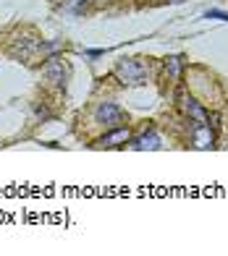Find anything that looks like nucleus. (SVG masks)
Here are the masks:
<instances>
[{
    "mask_svg": "<svg viewBox=\"0 0 228 256\" xmlns=\"http://www.w3.org/2000/svg\"><path fill=\"white\" fill-rule=\"evenodd\" d=\"M116 76L129 86H139L147 84V76H150V66H147L142 58H126L116 66Z\"/></svg>",
    "mask_w": 228,
    "mask_h": 256,
    "instance_id": "1",
    "label": "nucleus"
},
{
    "mask_svg": "<svg viewBox=\"0 0 228 256\" xmlns=\"http://www.w3.org/2000/svg\"><path fill=\"white\" fill-rule=\"evenodd\" d=\"M95 118H97V123H102L105 128H118V126L126 123V115H123V110L118 108L116 102H100Z\"/></svg>",
    "mask_w": 228,
    "mask_h": 256,
    "instance_id": "2",
    "label": "nucleus"
},
{
    "mask_svg": "<svg viewBox=\"0 0 228 256\" xmlns=\"http://www.w3.org/2000/svg\"><path fill=\"white\" fill-rule=\"evenodd\" d=\"M191 144L197 149H210L215 144V134L210 131V123H194V131H191Z\"/></svg>",
    "mask_w": 228,
    "mask_h": 256,
    "instance_id": "3",
    "label": "nucleus"
},
{
    "mask_svg": "<svg viewBox=\"0 0 228 256\" xmlns=\"http://www.w3.org/2000/svg\"><path fill=\"white\" fill-rule=\"evenodd\" d=\"M131 142V134H129V128H123V126H118L113 134H108V136H102V138H97V144L95 146H118V144H129Z\"/></svg>",
    "mask_w": 228,
    "mask_h": 256,
    "instance_id": "4",
    "label": "nucleus"
},
{
    "mask_svg": "<svg viewBox=\"0 0 228 256\" xmlns=\"http://www.w3.org/2000/svg\"><path fill=\"white\" fill-rule=\"evenodd\" d=\"M42 74L48 76L50 81H55L58 86H63V84H66V66H63V60H58V58H50L48 66L42 68Z\"/></svg>",
    "mask_w": 228,
    "mask_h": 256,
    "instance_id": "5",
    "label": "nucleus"
},
{
    "mask_svg": "<svg viewBox=\"0 0 228 256\" xmlns=\"http://www.w3.org/2000/svg\"><path fill=\"white\" fill-rule=\"evenodd\" d=\"M184 112L189 115V123H207L210 120L207 110H204L199 102H194V100H184Z\"/></svg>",
    "mask_w": 228,
    "mask_h": 256,
    "instance_id": "6",
    "label": "nucleus"
},
{
    "mask_svg": "<svg viewBox=\"0 0 228 256\" xmlns=\"http://www.w3.org/2000/svg\"><path fill=\"white\" fill-rule=\"evenodd\" d=\"M160 136H157L155 131H147V134H142V136H136V138H131V149H160Z\"/></svg>",
    "mask_w": 228,
    "mask_h": 256,
    "instance_id": "7",
    "label": "nucleus"
},
{
    "mask_svg": "<svg viewBox=\"0 0 228 256\" xmlns=\"http://www.w3.org/2000/svg\"><path fill=\"white\" fill-rule=\"evenodd\" d=\"M165 68H168L170 76H178V71H181V58H168V60H165Z\"/></svg>",
    "mask_w": 228,
    "mask_h": 256,
    "instance_id": "8",
    "label": "nucleus"
},
{
    "mask_svg": "<svg viewBox=\"0 0 228 256\" xmlns=\"http://www.w3.org/2000/svg\"><path fill=\"white\" fill-rule=\"evenodd\" d=\"M204 18H218V21H228V14H225V10H215V8H210V10H204Z\"/></svg>",
    "mask_w": 228,
    "mask_h": 256,
    "instance_id": "9",
    "label": "nucleus"
},
{
    "mask_svg": "<svg viewBox=\"0 0 228 256\" xmlns=\"http://www.w3.org/2000/svg\"><path fill=\"white\" fill-rule=\"evenodd\" d=\"M71 3H74V0H71ZM76 3H82V8H84V3H87V0H76Z\"/></svg>",
    "mask_w": 228,
    "mask_h": 256,
    "instance_id": "10",
    "label": "nucleus"
}]
</instances>
